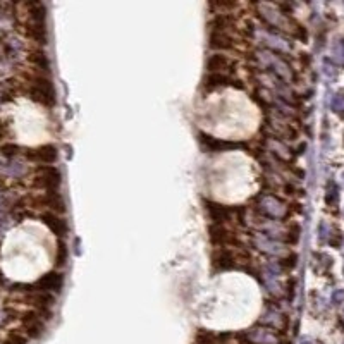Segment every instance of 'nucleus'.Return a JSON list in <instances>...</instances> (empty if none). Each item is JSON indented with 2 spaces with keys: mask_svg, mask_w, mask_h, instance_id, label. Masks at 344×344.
Here are the masks:
<instances>
[{
  "mask_svg": "<svg viewBox=\"0 0 344 344\" xmlns=\"http://www.w3.org/2000/svg\"><path fill=\"white\" fill-rule=\"evenodd\" d=\"M28 93H29V98H33L34 102L42 103V105H45V107L55 105V90L49 78L33 76L31 80H29Z\"/></svg>",
  "mask_w": 344,
  "mask_h": 344,
  "instance_id": "1",
  "label": "nucleus"
},
{
  "mask_svg": "<svg viewBox=\"0 0 344 344\" xmlns=\"http://www.w3.org/2000/svg\"><path fill=\"white\" fill-rule=\"evenodd\" d=\"M60 182H62L60 171L57 167H52V165H42L36 172V177H34V186L49 191V193H57Z\"/></svg>",
  "mask_w": 344,
  "mask_h": 344,
  "instance_id": "2",
  "label": "nucleus"
},
{
  "mask_svg": "<svg viewBox=\"0 0 344 344\" xmlns=\"http://www.w3.org/2000/svg\"><path fill=\"white\" fill-rule=\"evenodd\" d=\"M203 86H205L207 91H212L215 88H222V86H234V88H239L243 90L245 88V85H243L239 80H231L227 74L224 72H208L205 76V80H203Z\"/></svg>",
  "mask_w": 344,
  "mask_h": 344,
  "instance_id": "3",
  "label": "nucleus"
},
{
  "mask_svg": "<svg viewBox=\"0 0 344 344\" xmlns=\"http://www.w3.org/2000/svg\"><path fill=\"white\" fill-rule=\"evenodd\" d=\"M64 286V276L60 272H49L45 274V276H42L40 279L36 281V284L33 287L36 291H43V293H50V291H54V293H60V289H62Z\"/></svg>",
  "mask_w": 344,
  "mask_h": 344,
  "instance_id": "4",
  "label": "nucleus"
},
{
  "mask_svg": "<svg viewBox=\"0 0 344 344\" xmlns=\"http://www.w3.org/2000/svg\"><path fill=\"white\" fill-rule=\"evenodd\" d=\"M212 265L215 271H233V269L238 267L236 258H234L233 251L227 250V248H219V250L213 251L212 255Z\"/></svg>",
  "mask_w": 344,
  "mask_h": 344,
  "instance_id": "5",
  "label": "nucleus"
},
{
  "mask_svg": "<svg viewBox=\"0 0 344 344\" xmlns=\"http://www.w3.org/2000/svg\"><path fill=\"white\" fill-rule=\"evenodd\" d=\"M200 143H202V146L208 151H229V150H236V148H246L245 143L222 141V139L207 136V134H200Z\"/></svg>",
  "mask_w": 344,
  "mask_h": 344,
  "instance_id": "6",
  "label": "nucleus"
},
{
  "mask_svg": "<svg viewBox=\"0 0 344 344\" xmlns=\"http://www.w3.org/2000/svg\"><path fill=\"white\" fill-rule=\"evenodd\" d=\"M26 157L38 164H54L57 160V148L52 145H43L34 148V150H28Z\"/></svg>",
  "mask_w": 344,
  "mask_h": 344,
  "instance_id": "7",
  "label": "nucleus"
},
{
  "mask_svg": "<svg viewBox=\"0 0 344 344\" xmlns=\"http://www.w3.org/2000/svg\"><path fill=\"white\" fill-rule=\"evenodd\" d=\"M23 325L26 329V332H28L29 337H40L43 334V330H45V324H43V317L40 313H26L23 317Z\"/></svg>",
  "mask_w": 344,
  "mask_h": 344,
  "instance_id": "8",
  "label": "nucleus"
},
{
  "mask_svg": "<svg viewBox=\"0 0 344 344\" xmlns=\"http://www.w3.org/2000/svg\"><path fill=\"white\" fill-rule=\"evenodd\" d=\"M42 222L49 227L55 236L64 238L67 234V222L59 217L57 213H52V212H45L42 213Z\"/></svg>",
  "mask_w": 344,
  "mask_h": 344,
  "instance_id": "9",
  "label": "nucleus"
},
{
  "mask_svg": "<svg viewBox=\"0 0 344 344\" xmlns=\"http://www.w3.org/2000/svg\"><path fill=\"white\" fill-rule=\"evenodd\" d=\"M29 301L38 312L40 315H43V319H50V308L54 304V296L50 293H43V291H36L34 294L29 296Z\"/></svg>",
  "mask_w": 344,
  "mask_h": 344,
  "instance_id": "10",
  "label": "nucleus"
},
{
  "mask_svg": "<svg viewBox=\"0 0 344 344\" xmlns=\"http://www.w3.org/2000/svg\"><path fill=\"white\" fill-rule=\"evenodd\" d=\"M205 210L213 224H224V222L229 220L231 215H233V208L220 205V203H215V202H205Z\"/></svg>",
  "mask_w": 344,
  "mask_h": 344,
  "instance_id": "11",
  "label": "nucleus"
},
{
  "mask_svg": "<svg viewBox=\"0 0 344 344\" xmlns=\"http://www.w3.org/2000/svg\"><path fill=\"white\" fill-rule=\"evenodd\" d=\"M260 210H262L265 215L272 217V219H281V217H284V213H286V207L282 205L277 198L263 197L262 202H260Z\"/></svg>",
  "mask_w": 344,
  "mask_h": 344,
  "instance_id": "12",
  "label": "nucleus"
},
{
  "mask_svg": "<svg viewBox=\"0 0 344 344\" xmlns=\"http://www.w3.org/2000/svg\"><path fill=\"white\" fill-rule=\"evenodd\" d=\"M250 344H279V339L269 329H253L245 334Z\"/></svg>",
  "mask_w": 344,
  "mask_h": 344,
  "instance_id": "13",
  "label": "nucleus"
},
{
  "mask_svg": "<svg viewBox=\"0 0 344 344\" xmlns=\"http://www.w3.org/2000/svg\"><path fill=\"white\" fill-rule=\"evenodd\" d=\"M233 67V62L222 54H212L208 55L207 59V71L208 72H220L222 71H227V69Z\"/></svg>",
  "mask_w": 344,
  "mask_h": 344,
  "instance_id": "14",
  "label": "nucleus"
},
{
  "mask_svg": "<svg viewBox=\"0 0 344 344\" xmlns=\"http://www.w3.org/2000/svg\"><path fill=\"white\" fill-rule=\"evenodd\" d=\"M208 236H210V241L217 246L227 245V243L233 241L231 233L222 224H212L210 227H208Z\"/></svg>",
  "mask_w": 344,
  "mask_h": 344,
  "instance_id": "15",
  "label": "nucleus"
},
{
  "mask_svg": "<svg viewBox=\"0 0 344 344\" xmlns=\"http://www.w3.org/2000/svg\"><path fill=\"white\" fill-rule=\"evenodd\" d=\"M260 9H262L263 12V19L267 21L269 24L276 26V28H286L287 24H289V21L286 19L284 14L282 12H277L276 9L271 7V6H260Z\"/></svg>",
  "mask_w": 344,
  "mask_h": 344,
  "instance_id": "16",
  "label": "nucleus"
},
{
  "mask_svg": "<svg viewBox=\"0 0 344 344\" xmlns=\"http://www.w3.org/2000/svg\"><path fill=\"white\" fill-rule=\"evenodd\" d=\"M208 45L217 50H229L234 47V42L225 31H212L210 38H208Z\"/></svg>",
  "mask_w": 344,
  "mask_h": 344,
  "instance_id": "17",
  "label": "nucleus"
},
{
  "mask_svg": "<svg viewBox=\"0 0 344 344\" xmlns=\"http://www.w3.org/2000/svg\"><path fill=\"white\" fill-rule=\"evenodd\" d=\"M40 203L50 208L52 213H64L66 212V202L59 193H47L45 197L40 198Z\"/></svg>",
  "mask_w": 344,
  "mask_h": 344,
  "instance_id": "18",
  "label": "nucleus"
},
{
  "mask_svg": "<svg viewBox=\"0 0 344 344\" xmlns=\"http://www.w3.org/2000/svg\"><path fill=\"white\" fill-rule=\"evenodd\" d=\"M255 246L258 250L265 251V253H271V255H281L282 253V246L279 245L276 239H271L267 236H255Z\"/></svg>",
  "mask_w": 344,
  "mask_h": 344,
  "instance_id": "19",
  "label": "nucleus"
},
{
  "mask_svg": "<svg viewBox=\"0 0 344 344\" xmlns=\"http://www.w3.org/2000/svg\"><path fill=\"white\" fill-rule=\"evenodd\" d=\"M233 24H234V17L231 14H217L208 26H212V31H225V29L231 28Z\"/></svg>",
  "mask_w": 344,
  "mask_h": 344,
  "instance_id": "20",
  "label": "nucleus"
},
{
  "mask_svg": "<svg viewBox=\"0 0 344 344\" xmlns=\"http://www.w3.org/2000/svg\"><path fill=\"white\" fill-rule=\"evenodd\" d=\"M28 34L38 43H47V28L45 24L40 23H29L28 24Z\"/></svg>",
  "mask_w": 344,
  "mask_h": 344,
  "instance_id": "21",
  "label": "nucleus"
},
{
  "mask_svg": "<svg viewBox=\"0 0 344 344\" xmlns=\"http://www.w3.org/2000/svg\"><path fill=\"white\" fill-rule=\"evenodd\" d=\"M29 60L36 66L40 71H49L50 69V62L49 59H47V55L43 54V52H33L31 55H29Z\"/></svg>",
  "mask_w": 344,
  "mask_h": 344,
  "instance_id": "22",
  "label": "nucleus"
},
{
  "mask_svg": "<svg viewBox=\"0 0 344 344\" xmlns=\"http://www.w3.org/2000/svg\"><path fill=\"white\" fill-rule=\"evenodd\" d=\"M67 258H69V250H67L66 243L59 241L57 253H55V265H57V267H64V265H66V262H67Z\"/></svg>",
  "mask_w": 344,
  "mask_h": 344,
  "instance_id": "23",
  "label": "nucleus"
},
{
  "mask_svg": "<svg viewBox=\"0 0 344 344\" xmlns=\"http://www.w3.org/2000/svg\"><path fill=\"white\" fill-rule=\"evenodd\" d=\"M337 198H339V189H337V186L334 184L332 181H330L329 184H327V193H325V202H327V205H334V203L337 202Z\"/></svg>",
  "mask_w": 344,
  "mask_h": 344,
  "instance_id": "24",
  "label": "nucleus"
},
{
  "mask_svg": "<svg viewBox=\"0 0 344 344\" xmlns=\"http://www.w3.org/2000/svg\"><path fill=\"white\" fill-rule=\"evenodd\" d=\"M195 344H215L213 342V334L208 332V330H198L197 339H195Z\"/></svg>",
  "mask_w": 344,
  "mask_h": 344,
  "instance_id": "25",
  "label": "nucleus"
},
{
  "mask_svg": "<svg viewBox=\"0 0 344 344\" xmlns=\"http://www.w3.org/2000/svg\"><path fill=\"white\" fill-rule=\"evenodd\" d=\"M330 107L332 110L339 116H344V95H336L330 102Z\"/></svg>",
  "mask_w": 344,
  "mask_h": 344,
  "instance_id": "26",
  "label": "nucleus"
},
{
  "mask_svg": "<svg viewBox=\"0 0 344 344\" xmlns=\"http://www.w3.org/2000/svg\"><path fill=\"white\" fill-rule=\"evenodd\" d=\"M319 241L320 243L329 241V225L325 224V222H320L319 225Z\"/></svg>",
  "mask_w": 344,
  "mask_h": 344,
  "instance_id": "27",
  "label": "nucleus"
},
{
  "mask_svg": "<svg viewBox=\"0 0 344 344\" xmlns=\"http://www.w3.org/2000/svg\"><path fill=\"white\" fill-rule=\"evenodd\" d=\"M332 54H334V57L339 59L344 64V38L336 45V49L332 50Z\"/></svg>",
  "mask_w": 344,
  "mask_h": 344,
  "instance_id": "28",
  "label": "nucleus"
},
{
  "mask_svg": "<svg viewBox=\"0 0 344 344\" xmlns=\"http://www.w3.org/2000/svg\"><path fill=\"white\" fill-rule=\"evenodd\" d=\"M341 241H342V236H341V231H334V233H330L329 234V243L332 246H339L341 245Z\"/></svg>",
  "mask_w": 344,
  "mask_h": 344,
  "instance_id": "29",
  "label": "nucleus"
},
{
  "mask_svg": "<svg viewBox=\"0 0 344 344\" xmlns=\"http://www.w3.org/2000/svg\"><path fill=\"white\" fill-rule=\"evenodd\" d=\"M6 344H26V339L23 336H19V334H11V336L7 337Z\"/></svg>",
  "mask_w": 344,
  "mask_h": 344,
  "instance_id": "30",
  "label": "nucleus"
},
{
  "mask_svg": "<svg viewBox=\"0 0 344 344\" xmlns=\"http://www.w3.org/2000/svg\"><path fill=\"white\" fill-rule=\"evenodd\" d=\"M332 303H334V304H342V303H344V289L334 291V294H332Z\"/></svg>",
  "mask_w": 344,
  "mask_h": 344,
  "instance_id": "31",
  "label": "nucleus"
},
{
  "mask_svg": "<svg viewBox=\"0 0 344 344\" xmlns=\"http://www.w3.org/2000/svg\"><path fill=\"white\" fill-rule=\"evenodd\" d=\"M2 151H4V154H6V155H12V154H16V151H17V146H16V145L4 146V148H2Z\"/></svg>",
  "mask_w": 344,
  "mask_h": 344,
  "instance_id": "32",
  "label": "nucleus"
},
{
  "mask_svg": "<svg viewBox=\"0 0 344 344\" xmlns=\"http://www.w3.org/2000/svg\"><path fill=\"white\" fill-rule=\"evenodd\" d=\"M299 344H320V342L317 341V339H313V337H301Z\"/></svg>",
  "mask_w": 344,
  "mask_h": 344,
  "instance_id": "33",
  "label": "nucleus"
},
{
  "mask_svg": "<svg viewBox=\"0 0 344 344\" xmlns=\"http://www.w3.org/2000/svg\"><path fill=\"white\" fill-rule=\"evenodd\" d=\"M342 317H344V313H342Z\"/></svg>",
  "mask_w": 344,
  "mask_h": 344,
  "instance_id": "34",
  "label": "nucleus"
}]
</instances>
